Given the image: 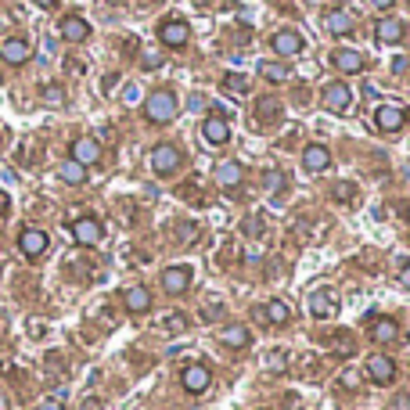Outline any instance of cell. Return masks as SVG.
Here are the masks:
<instances>
[{"mask_svg": "<svg viewBox=\"0 0 410 410\" xmlns=\"http://www.w3.org/2000/svg\"><path fill=\"white\" fill-rule=\"evenodd\" d=\"M144 115H148V123H155V126L173 123V119H177V94H173V90H155L144 101Z\"/></svg>", "mask_w": 410, "mask_h": 410, "instance_id": "6da1fadb", "label": "cell"}, {"mask_svg": "<svg viewBox=\"0 0 410 410\" xmlns=\"http://www.w3.org/2000/svg\"><path fill=\"white\" fill-rule=\"evenodd\" d=\"M180 166H184V155H180L177 144H155V151H151V169L158 173V177H173Z\"/></svg>", "mask_w": 410, "mask_h": 410, "instance_id": "7a4b0ae2", "label": "cell"}, {"mask_svg": "<svg viewBox=\"0 0 410 410\" xmlns=\"http://www.w3.org/2000/svg\"><path fill=\"white\" fill-rule=\"evenodd\" d=\"M374 123L382 134H399L406 126V108L403 104H378L374 108Z\"/></svg>", "mask_w": 410, "mask_h": 410, "instance_id": "3957f363", "label": "cell"}, {"mask_svg": "<svg viewBox=\"0 0 410 410\" xmlns=\"http://www.w3.org/2000/svg\"><path fill=\"white\" fill-rule=\"evenodd\" d=\"M180 385H184V392L202 396V392L212 385V371H209L205 364H188V367L180 371Z\"/></svg>", "mask_w": 410, "mask_h": 410, "instance_id": "277c9868", "label": "cell"}, {"mask_svg": "<svg viewBox=\"0 0 410 410\" xmlns=\"http://www.w3.org/2000/svg\"><path fill=\"white\" fill-rule=\"evenodd\" d=\"M47 234L40 230V227H26L22 234H18V252L26 256V259H40L43 252H47Z\"/></svg>", "mask_w": 410, "mask_h": 410, "instance_id": "5b68a950", "label": "cell"}, {"mask_svg": "<svg viewBox=\"0 0 410 410\" xmlns=\"http://www.w3.org/2000/svg\"><path fill=\"white\" fill-rule=\"evenodd\" d=\"M72 238L90 249V245H97V242L104 238V227H101V220H94V216H80V220H72Z\"/></svg>", "mask_w": 410, "mask_h": 410, "instance_id": "8992f818", "label": "cell"}, {"mask_svg": "<svg viewBox=\"0 0 410 410\" xmlns=\"http://www.w3.org/2000/svg\"><path fill=\"white\" fill-rule=\"evenodd\" d=\"M69 158L80 162L83 169H87V166H97V162H101V144H97L94 137H76L72 148H69Z\"/></svg>", "mask_w": 410, "mask_h": 410, "instance_id": "52a82bcc", "label": "cell"}, {"mask_svg": "<svg viewBox=\"0 0 410 410\" xmlns=\"http://www.w3.org/2000/svg\"><path fill=\"white\" fill-rule=\"evenodd\" d=\"M367 378H371L374 385H392V382H396V360H389L385 353L367 357Z\"/></svg>", "mask_w": 410, "mask_h": 410, "instance_id": "ba28073f", "label": "cell"}, {"mask_svg": "<svg viewBox=\"0 0 410 410\" xmlns=\"http://www.w3.org/2000/svg\"><path fill=\"white\" fill-rule=\"evenodd\" d=\"M349 104H353V90H349L345 83H328V87H324V108H328V112L345 115Z\"/></svg>", "mask_w": 410, "mask_h": 410, "instance_id": "9c48e42d", "label": "cell"}, {"mask_svg": "<svg viewBox=\"0 0 410 410\" xmlns=\"http://www.w3.org/2000/svg\"><path fill=\"white\" fill-rule=\"evenodd\" d=\"M162 288H166V296H184L191 288V266H166L162 270Z\"/></svg>", "mask_w": 410, "mask_h": 410, "instance_id": "30bf717a", "label": "cell"}, {"mask_svg": "<svg viewBox=\"0 0 410 410\" xmlns=\"http://www.w3.org/2000/svg\"><path fill=\"white\" fill-rule=\"evenodd\" d=\"M158 40H162L166 47H184V43L191 40V29H188L184 18H166V22L158 26Z\"/></svg>", "mask_w": 410, "mask_h": 410, "instance_id": "8fae6325", "label": "cell"}, {"mask_svg": "<svg viewBox=\"0 0 410 410\" xmlns=\"http://www.w3.org/2000/svg\"><path fill=\"white\" fill-rule=\"evenodd\" d=\"M29 54H33V47H29V40H22V36H8L4 43H0V58H4L8 65H26Z\"/></svg>", "mask_w": 410, "mask_h": 410, "instance_id": "7c38bea8", "label": "cell"}, {"mask_svg": "<svg viewBox=\"0 0 410 410\" xmlns=\"http://www.w3.org/2000/svg\"><path fill=\"white\" fill-rule=\"evenodd\" d=\"M310 313L317 320H331L338 313V296H335V291H328V288L313 291V296H310Z\"/></svg>", "mask_w": 410, "mask_h": 410, "instance_id": "4fadbf2b", "label": "cell"}, {"mask_svg": "<svg viewBox=\"0 0 410 410\" xmlns=\"http://www.w3.org/2000/svg\"><path fill=\"white\" fill-rule=\"evenodd\" d=\"M256 320L274 324V328H284V324L291 320V310H288V303H284V299H270L266 306H256Z\"/></svg>", "mask_w": 410, "mask_h": 410, "instance_id": "5bb4252c", "label": "cell"}, {"mask_svg": "<svg viewBox=\"0 0 410 410\" xmlns=\"http://www.w3.org/2000/svg\"><path fill=\"white\" fill-rule=\"evenodd\" d=\"M331 62H335V69L338 72H349V76H353V72H364V54L360 50H353V47H338V50H331Z\"/></svg>", "mask_w": 410, "mask_h": 410, "instance_id": "9a60e30c", "label": "cell"}, {"mask_svg": "<svg viewBox=\"0 0 410 410\" xmlns=\"http://www.w3.org/2000/svg\"><path fill=\"white\" fill-rule=\"evenodd\" d=\"M303 47H306V40H303L296 29H277V33H274V54H281V58L299 54Z\"/></svg>", "mask_w": 410, "mask_h": 410, "instance_id": "2e32d148", "label": "cell"}, {"mask_svg": "<svg viewBox=\"0 0 410 410\" xmlns=\"http://www.w3.org/2000/svg\"><path fill=\"white\" fill-rule=\"evenodd\" d=\"M202 137H205V144H212V148H220V144L230 141V126H227L223 115H209V119L202 123Z\"/></svg>", "mask_w": 410, "mask_h": 410, "instance_id": "e0dca14e", "label": "cell"}, {"mask_svg": "<svg viewBox=\"0 0 410 410\" xmlns=\"http://www.w3.org/2000/svg\"><path fill=\"white\" fill-rule=\"evenodd\" d=\"M245 180V169H242V162H234V158H227V162H220L216 166V184L220 188H227V191H234Z\"/></svg>", "mask_w": 410, "mask_h": 410, "instance_id": "ac0fdd59", "label": "cell"}, {"mask_svg": "<svg viewBox=\"0 0 410 410\" xmlns=\"http://www.w3.org/2000/svg\"><path fill=\"white\" fill-rule=\"evenodd\" d=\"M123 306H126V313H148V310H151V291H148L144 284L126 288V291H123Z\"/></svg>", "mask_w": 410, "mask_h": 410, "instance_id": "d6986e66", "label": "cell"}, {"mask_svg": "<svg viewBox=\"0 0 410 410\" xmlns=\"http://www.w3.org/2000/svg\"><path fill=\"white\" fill-rule=\"evenodd\" d=\"M331 166V151L324 148V144H306V151H303V169L306 173H324Z\"/></svg>", "mask_w": 410, "mask_h": 410, "instance_id": "ffe728a7", "label": "cell"}, {"mask_svg": "<svg viewBox=\"0 0 410 410\" xmlns=\"http://www.w3.org/2000/svg\"><path fill=\"white\" fill-rule=\"evenodd\" d=\"M353 15H349V11H342V8H335V11H328L324 15V29L331 33V36H349V33H353Z\"/></svg>", "mask_w": 410, "mask_h": 410, "instance_id": "44dd1931", "label": "cell"}, {"mask_svg": "<svg viewBox=\"0 0 410 410\" xmlns=\"http://www.w3.org/2000/svg\"><path fill=\"white\" fill-rule=\"evenodd\" d=\"M371 342H382V345L399 342V324H396L392 317H378V320H371Z\"/></svg>", "mask_w": 410, "mask_h": 410, "instance_id": "7402d4cb", "label": "cell"}, {"mask_svg": "<svg viewBox=\"0 0 410 410\" xmlns=\"http://www.w3.org/2000/svg\"><path fill=\"white\" fill-rule=\"evenodd\" d=\"M220 342H223L227 349H249V342H252V331H249L245 324H227V328L220 331Z\"/></svg>", "mask_w": 410, "mask_h": 410, "instance_id": "603a6c76", "label": "cell"}, {"mask_svg": "<svg viewBox=\"0 0 410 410\" xmlns=\"http://www.w3.org/2000/svg\"><path fill=\"white\" fill-rule=\"evenodd\" d=\"M62 36H65L69 43H83V40L90 36L87 18H83V15H65V18H62Z\"/></svg>", "mask_w": 410, "mask_h": 410, "instance_id": "cb8c5ba5", "label": "cell"}, {"mask_svg": "<svg viewBox=\"0 0 410 410\" xmlns=\"http://www.w3.org/2000/svg\"><path fill=\"white\" fill-rule=\"evenodd\" d=\"M403 36H406V26H403L399 18H382L378 29H374V40H378V43H399Z\"/></svg>", "mask_w": 410, "mask_h": 410, "instance_id": "d4e9b609", "label": "cell"}, {"mask_svg": "<svg viewBox=\"0 0 410 410\" xmlns=\"http://www.w3.org/2000/svg\"><path fill=\"white\" fill-rule=\"evenodd\" d=\"M58 177H62L65 184H72V188H83L87 184V169L80 166V162H62V166H58Z\"/></svg>", "mask_w": 410, "mask_h": 410, "instance_id": "484cf974", "label": "cell"}, {"mask_svg": "<svg viewBox=\"0 0 410 410\" xmlns=\"http://www.w3.org/2000/svg\"><path fill=\"white\" fill-rule=\"evenodd\" d=\"M259 76H263L266 83H288V80H291V69H288L284 62H263V65H259Z\"/></svg>", "mask_w": 410, "mask_h": 410, "instance_id": "4316f807", "label": "cell"}, {"mask_svg": "<svg viewBox=\"0 0 410 410\" xmlns=\"http://www.w3.org/2000/svg\"><path fill=\"white\" fill-rule=\"evenodd\" d=\"M331 353H335V357H353V353H357V338L349 335V331H338V335L331 338Z\"/></svg>", "mask_w": 410, "mask_h": 410, "instance_id": "83f0119b", "label": "cell"}, {"mask_svg": "<svg viewBox=\"0 0 410 410\" xmlns=\"http://www.w3.org/2000/svg\"><path fill=\"white\" fill-rule=\"evenodd\" d=\"M223 90H227L230 97H245L252 87H249V80H245L242 72H227V76H223Z\"/></svg>", "mask_w": 410, "mask_h": 410, "instance_id": "f1b7e54d", "label": "cell"}, {"mask_svg": "<svg viewBox=\"0 0 410 410\" xmlns=\"http://www.w3.org/2000/svg\"><path fill=\"white\" fill-rule=\"evenodd\" d=\"M263 188H266V191H270V195L277 198V195H281V191L288 188V177H284L281 169H266V177H263Z\"/></svg>", "mask_w": 410, "mask_h": 410, "instance_id": "f546056e", "label": "cell"}, {"mask_svg": "<svg viewBox=\"0 0 410 410\" xmlns=\"http://www.w3.org/2000/svg\"><path fill=\"white\" fill-rule=\"evenodd\" d=\"M40 97H43V104H54V108H65V101H69V94L58 87V83H54V87L47 83V87L40 90Z\"/></svg>", "mask_w": 410, "mask_h": 410, "instance_id": "4dcf8cb0", "label": "cell"}, {"mask_svg": "<svg viewBox=\"0 0 410 410\" xmlns=\"http://www.w3.org/2000/svg\"><path fill=\"white\" fill-rule=\"evenodd\" d=\"M331 198H335V202H342V205H349V202L357 198V188L349 184V180H338V184H331Z\"/></svg>", "mask_w": 410, "mask_h": 410, "instance_id": "1f68e13d", "label": "cell"}, {"mask_svg": "<svg viewBox=\"0 0 410 410\" xmlns=\"http://www.w3.org/2000/svg\"><path fill=\"white\" fill-rule=\"evenodd\" d=\"M198 234H202L198 223H191V220H188V223H177V242H180V245H195Z\"/></svg>", "mask_w": 410, "mask_h": 410, "instance_id": "d6a6232c", "label": "cell"}, {"mask_svg": "<svg viewBox=\"0 0 410 410\" xmlns=\"http://www.w3.org/2000/svg\"><path fill=\"white\" fill-rule=\"evenodd\" d=\"M256 112H259V119H270V123H274L277 115H281V104H277L274 97H259V101H256Z\"/></svg>", "mask_w": 410, "mask_h": 410, "instance_id": "836d02e7", "label": "cell"}, {"mask_svg": "<svg viewBox=\"0 0 410 410\" xmlns=\"http://www.w3.org/2000/svg\"><path fill=\"white\" fill-rule=\"evenodd\" d=\"M162 328H166L169 335H180V331H188V317H184V313H173V317L162 320Z\"/></svg>", "mask_w": 410, "mask_h": 410, "instance_id": "e575fe53", "label": "cell"}, {"mask_svg": "<svg viewBox=\"0 0 410 410\" xmlns=\"http://www.w3.org/2000/svg\"><path fill=\"white\" fill-rule=\"evenodd\" d=\"M266 367H270L274 374H281V371L288 367V357H284V353H281V349H277V353H270V357H266Z\"/></svg>", "mask_w": 410, "mask_h": 410, "instance_id": "d590c367", "label": "cell"}, {"mask_svg": "<svg viewBox=\"0 0 410 410\" xmlns=\"http://www.w3.org/2000/svg\"><path fill=\"white\" fill-rule=\"evenodd\" d=\"M360 382H364V378H360V371H342V378H338V385H342V389H360Z\"/></svg>", "mask_w": 410, "mask_h": 410, "instance_id": "8d00e7d4", "label": "cell"}, {"mask_svg": "<svg viewBox=\"0 0 410 410\" xmlns=\"http://www.w3.org/2000/svg\"><path fill=\"white\" fill-rule=\"evenodd\" d=\"M162 62H166V58H162V54H144V58H141V69H148V72H155V69H162Z\"/></svg>", "mask_w": 410, "mask_h": 410, "instance_id": "74e56055", "label": "cell"}, {"mask_svg": "<svg viewBox=\"0 0 410 410\" xmlns=\"http://www.w3.org/2000/svg\"><path fill=\"white\" fill-rule=\"evenodd\" d=\"M245 234H249V238H259V234H263V220H259V216L245 220Z\"/></svg>", "mask_w": 410, "mask_h": 410, "instance_id": "f35d334b", "label": "cell"}, {"mask_svg": "<svg viewBox=\"0 0 410 410\" xmlns=\"http://www.w3.org/2000/svg\"><path fill=\"white\" fill-rule=\"evenodd\" d=\"M392 410H410V392H399V396L392 399Z\"/></svg>", "mask_w": 410, "mask_h": 410, "instance_id": "ab89813d", "label": "cell"}, {"mask_svg": "<svg viewBox=\"0 0 410 410\" xmlns=\"http://www.w3.org/2000/svg\"><path fill=\"white\" fill-rule=\"evenodd\" d=\"M36 410H65V403H62V399H43Z\"/></svg>", "mask_w": 410, "mask_h": 410, "instance_id": "60d3db41", "label": "cell"}, {"mask_svg": "<svg viewBox=\"0 0 410 410\" xmlns=\"http://www.w3.org/2000/svg\"><path fill=\"white\" fill-rule=\"evenodd\" d=\"M220 313H223V306H220V303H212V306H205V320H216Z\"/></svg>", "mask_w": 410, "mask_h": 410, "instance_id": "b9f144b4", "label": "cell"}, {"mask_svg": "<svg viewBox=\"0 0 410 410\" xmlns=\"http://www.w3.org/2000/svg\"><path fill=\"white\" fill-rule=\"evenodd\" d=\"M399 284H403V288H410V263H403V266H399Z\"/></svg>", "mask_w": 410, "mask_h": 410, "instance_id": "7bdbcfd3", "label": "cell"}, {"mask_svg": "<svg viewBox=\"0 0 410 410\" xmlns=\"http://www.w3.org/2000/svg\"><path fill=\"white\" fill-rule=\"evenodd\" d=\"M367 4H371V8H378V11H389V8L396 4V0H367Z\"/></svg>", "mask_w": 410, "mask_h": 410, "instance_id": "ee69618b", "label": "cell"}, {"mask_svg": "<svg viewBox=\"0 0 410 410\" xmlns=\"http://www.w3.org/2000/svg\"><path fill=\"white\" fill-rule=\"evenodd\" d=\"M36 8H43V11H50V8H58V0H33Z\"/></svg>", "mask_w": 410, "mask_h": 410, "instance_id": "f6af8a7d", "label": "cell"}, {"mask_svg": "<svg viewBox=\"0 0 410 410\" xmlns=\"http://www.w3.org/2000/svg\"><path fill=\"white\" fill-rule=\"evenodd\" d=\"M8 209H11V202H8V195L0 191V216H8Z\"/></svg>", "mask_w": 410, "mask_h": 410, "instance_id": "bcb514c9", "label": "cell"}, {"mask_svg": "<svg viewBox=\"0 0 410 410\" xmlns=\"http://www.w3.org/2000/svg\"><path fill=\"white\" fill-rule=\"evenodd\" d=\"M65 65H69V72H87V65H80V62H72V58H69V62H65Z\"/></svg>", "mask_w": 410, "mask_h": 410, "instance_id": "7dc6e473", "label": "cell"}, {"mask_svg": "<svg viewBox=\"0 0 410 410\" xmlns=\"http://www.w3.org/2000/svg\"><path fill=\"white\" fill-rule=\"evenodd\" d=\"M202 104H205V97H198V94H195V97H191V101H188V108H195V112H198V108H202Z\"/></svg>", "mask_w": 410, "mask_h": 410, "instance_id": "c3c4849f", "label": "cell"}]
</instances>
